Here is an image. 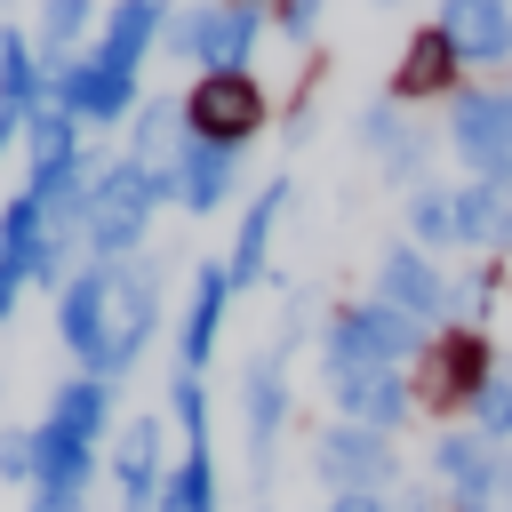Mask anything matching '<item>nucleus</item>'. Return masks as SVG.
I'll return each mask as SVG.
<instances>
[{"mask_svg": "<svg viewBox=\"0 0 512 512\" xmlns=\"http://www.w3.org/2000/svg\"><path fill=\"white\" fill-rule=\"evenodd\" d=\"M168 320V296H160V264L152 256H120V264H80L56 296V344L72 352L80 376L96 384H128L136 360L152 352Z\"/></svg>", "mask_w": 512, "mask_h": 512, "instance_id": "f257e3e1", "label": "nucleus"}, {"mask_svg": "<svg viewBox=\"0 0 512 512\" xmlns=\"http://www.w3.org/2000/svg\"><path fill=\"white\" fill-rule=\"evenodd\" d=\"M168 200V168L136 160V152H112L104 176H96V200H88V224H80V248L88 264H120V256H144V232Z\"/></svg>", "mask_w": 512, "mask_h": 512, "instance_id": "f03ea898", "label": "nucleus"}, {"mask_svg": "<svg viewBox=\"0 0 512 512\" xmlns=\"http://www.w3.org/2000/svg\"><path fill=\"white\" fill-rule=\"evenodd\" d=\"M296 344H304V328L288 320V328H280V336L240 368V440H248V488H256V504H248V512H272V496H264V488H272L280 432H288V408H296V400H288V352H296Z\"/></svg>", "mask_w": 512, "mask_h": 512, "instance_id": "7ed1b4c3", "label": "nucleus"}, {"mask_svg": "<svg viewBox=\"0 0 512 512\" xmlns=\"http://www.w3.org/2000/svg\"><path fill=\"white\" fill-rule=\"evenodd\" d=\"M320 368H336V360H368V368H416L424 360V344H432V328H416L408 312H392V304H376V296H360V304H336L328 320H320Z\"/></svg>", "mask_w": 512, "mask_h": 512, "instance_id": "20e7f679", "label": "nucleus"}, {"mask_svg": "<svg viewBox=\"0 0 512 512\" xmlns=\"http://www.w3.org/2000/svg\"><path fill=\"white\" fill-rule=\"evenodd\" d=\"M168 424H176V472L160 512H224L216 488V440H208V376H168Z\"/></svg>", "mask_w": 512, "mask_h": 512, "instance_id": "39448f33", "label": "nucleus"}, {"mask_svg": "<svg viewBox=\"0 0 512 512\" xmlns=\"http://www.w3.org/2000/svg\"><path fill=\"white\" fill-rule=\"evenodd\" d=\"M440 144L472 168V184H504L512 192V88H456L448 96V128H440Z\"/></svg>", "mask_w": 512, "mask_h": 512, "instance_id": "423d86ee", "label": "nucleus"}, {"mask_svg": "<svg viewBox=\"0 0 512 512\" xmlns=\"http://www.w3.org/2000/svg\"><path fill=\"white\" fill-rule=\"evenodd\" d=\"M264 128H272V96H264L256 72H200L184 88V136H208V144L248 152Z\"/></svg>", "mask_w": 512, "mask_h": 512, "instance_id": "0eeeda50", "label": "nucleus"}, {"mask_svg": "<svg viewBox=\"0 0 512 512\" xmlns=\"http://www.w3.org/2000/svg\"><path fill=\"white\" fill-rule=\"evenodd\" d=\"M104 472H112V496H120V512H160V496H168V472H176V424H168L160 408L128 416V424L112 432V448H104Z\"/></svg>", "mask_w": 512, "mask_h": 512, "instance_id": "6e6552de", "label": "nucleus"}, {"mask_svg": "<svg viewBox=\"0 0 512 512\" xmlns=\"http://www.w3.org/2000/svg\"><path fill=\"white\" fill-rule=\"evenodd\" d=\"M504 360L488 352V328H432L424 360H416V408H440V416H464L472 392L496 376Z\"/></svg>", "mask_w": 512, "mask_h": 512, "instance_id": "1a4fd4ad", "label": "nucleus"}, {"mask_svg": "<svg viewBox=\"0 0 512 512\" xmlns=\"http://www.w3.org/2000/svg\"><path fill=\"white\" fill-rule=\"evenodd\" d=\"M312 472H320L328 496H384L400 480V448H392V432H368V424L328 416L320 440H312Z\"/></svg>", "mask_w": 512, "mask_h": 512, "instance_id": "9d476101", "label": "nucleus"}, {"mask_svg": "<svg viewBox=\"0 0 512 512\" xmlns=\"http://www.w3.org/2000/svg\"><path fill=\"white\" fill-rule=\"evenodd\" d=\"M320 384H328V400H336V416H344V424H368V432H400V424L416 416V384H408V368L336 360V368H320Z\"/></svg>", "mask_w": 512, "mask_h": 512, "instance_id": "9b49d317", "label": "nucleus"}, {"mask_svg": "<svg viewBox=\"0 0 512 512\" xmlns=\"http://www.w3.org/2000/svg\"><path fill=\"white\" fill-rule=\"evenodd\" d=\"M240 160H248V152H232V144L176 136V152L160 160V168H168V200H176L184 216H224V200L240 192Z\"/></svg>", "mask_w": 512, "mask_h": 512, "instance_id": "f8f14e48", "label": "nucleus"}, {"mask_svg": "<svg viewBox=\"0 0 512 512\" xmlns=\"http://www.w3.org/2000/svg\"><path fill=\"white\" fill-rule=\"evenodd\" d=\"M376 304L408 312L416 328H448V272H440V256H424L416 240H392L376 256Z\"/></svg>", "mask_w": 512, "mask_h": 512, "instance_id": "ddd939ff", "label": "nucleus"}, {"mask_svg": "<svg viewBox=\"0 0 512 512\" xmlns=\"http://www.w3.org/2000/svg\"><path fill=\"white\" fill-rule=\"evenodd\" d=\"M224 312H232V280H224V256H208V264H192V296L176 320V368L184 376H208V360L224 344Z\"/></svg>", "mask_w": 512, "mask_h": 512, "instance_id": "4468645a", "label": "nucleus"}, {"mask_svg": "<svg viewBox=\"0 0 512 512\" xmlns=\"http://www.w3.org/2000/svg\"><path fill=\"white\" fill-rule=\"evenodd\" d=\"M432 24L448 32V48H456L464 72H496V64H512V0H440Z\"/></svg>", "mask_w": 512, "mask_h": 512, "instance_id": "2eb2a0df", "label": "nucleus"}, {"mask_svg": "<svg viewBox=\"0 0 512 512\" xmlns=\"http://www.w3.org/2000/svg\"><path fill=\"white\" fill-rule=\"evenodd\" d=\"M456 88H464V64H456L448 32H440V24H416V32L400 40V64H392L384 96L408 112V104H424V96H456Z\"/></svg>", "mask_w": 512, "mask_h": 512, "instance_id": "dca6fc26", "label": "nucleus"}, {"mask_svg": "<svg viewBox=\"0 0 512 512\" xmlns=\"http://www.w3.org/2000/svg\"><path fill=\"white\" fill-rule=\"evenodd\" d=\"M56 104H64L80 128H112V120H136L144 88H136L128 72H104L96 56H72V64L56 72Z\"/></svg>", "mask_w": 512, "mask_h": 512, "instance_id": "f3484780", "label": "nucleus"}, {"mask_svg": "<svg viewBox=\"0 0 512 512\" xmlns=\"http://www.w3.org/2000/svg\"><path fill=\"white\" fill-rule=\"evenodd\" d=\"M288 200H296V184H288V176H272L264 192H248V208H240V224H232V256H224L232 296H240V288H256V280L272 272V232H280Z\"/></svg>", "mask_w": 512, "mask_h": 512, "instance_id": "a211bd4d", "label": "nucleus"}, {"mask_svg": "<svg viewBox=\"0 0 512 512\" xmlns=\"http://www.w3.org/2000/svg\"><path fill=\"white\" fill-rule=\"evenodd\" d=\"M160 32H168V0H112L104 24H96V40H88V56L104 72H128L136 80V64L160 48Z\"/></svg>", "mask_w": 512, "mask_h": 512, "instance_id": "6ab92c4d", "label": "nucleus"}, {"mask_svg": "<svg viewBox=\"0 0 512 512\" xmlns=\"http://www.w3.org/2000/svg\"><path fill=\"white\" fill-rule=\"evenodd\" d=\"M272 8L248 0H208L200 16V72H256V40H264Z\"/></svg>", "mask_w": 512, "mask_h": 512, "instance_id": "aec40b11", "label": "nucleus"}, {"mask_svg": "<svg viewBox=\"0 0 512 512\" xmlns=\"http://www.w3.org/2000/svg\"><path fill=\"white\" fill-rule=\"evenodd\" d=\"M112 400H120V384H96V376H64L56 392H48V408H40V424H56V432H72V440H88V448H112Z\"/></svg>", "mask_w": 512, "mask_h": 512, "instance_id": "412c9836", "label": "nucleus"}, {"mask_svg": "<svg viewBox=\"0 0 512 512\" xmlns=\"http://www.w3.org/2000/svg\"><path fill=\"white\" fill-rule=\"evenodd\" d=\"M456 248H472V256H488V264H504L512 256V192L504 184H456Z\"/></svg>", "mask_w": 512, "mask_h": 512, "instance_id": "4be33fe9", "label": "nucleus"}, {"mask_svg": "<svg viewBox=\"0 0 512 512\" xmlns=\"http://www.w3.org/2000/svg\"><path fill=\"white\" fill-rule=\"evenodd\" d=\"M96 0H32V56H48V64H72V56H88V40H96Z\"/></svg>", "mask_w": 512, "mask_h": 512, "instance_id": "5701e85b", "label": "nucleus"}, {"mask_svg": "<svg viewBox=\"0 0 512 512\" xmlns=\"http://www.w3.org/2000/svg\"><path fill=\"white\" fill-rule=\"evenodd\" d=\"M88 144H80V120L64 112V104H48V112H24V184L32 176H56L64 160H80Z\"/></svg>", "mask_w": 512, "mask_h": 512, "instance_id": "b1692460", "label": "nucleus"}, {"mask_svg": "<svg viewBox=\"0 0 512 512\" xmlns=\"http://www.w3.org/2000/svg\"><path fill=\"white\" fill-rule=\"evenodd\" d=\"M488 472H496V448H488L472 424H456V432H440V440H432V480H440L448 496H456V488H480Z\"/></svg>", "mask_w": 512, "mask_h": 512, "instance_id": "393cba45", "label": "nucleus"}, {"mask_svg": "<svg viewBox=\"0 0 512 512\" xmlns=\"http://www.w3.org/2000/svg\"><path fill=\"white\" fill-rule=\"evenodd\" d=\"M408 240H416L424 256L456 248V184H424V192H408Z\"/></svg>", "mask_w": 512, "mask_h": 512, "instance_id": "a878e982", "label": "nucleus"}, {"mask_svg": "<svg viewBox=\"0 0 512 512\" xmlns=\"http://www.w3.org/2000/svg\"><path fill=\"white\" fill-rule=\"evenodd\" d=\"M464 424L488 440V448H512V368H496L480 392H472V408H464Z\"/></svg>", "mask_w": 512, "mask_h": 512, "instance_id": "bb28decb", "label": "nucleus"}, {"mask_svg": "<svg viewBox=\"0 0 512 512\" xmlns=\"http://www.w3.org/2000/svg\"><path fill=\"white\" fill-rule=\"evenodd\" d=\"M408 128H416V120H408V112H400L392 96H376V104H360V112H352V144H360L368 160H384V152H392V144H400Z\"/></svg>", "mask_w": 512, "mask_h": 512, "instance_id": "cd10ccee", "label": "nucleus"}, {"mask_svg": "<svg viewBox=\"0 0 512 512\" xmlns=\"http://www.w3.org/2000/svg\"><path fill=\"white\" fill-rule=\"evenodd\" d=\"M200 16H208V0L168 8V32H160V56H168V64H200Z\"/></svg>", "mask_w": 512, "mask_h": 512, "instance_id": "c85d7f7f", "label": "nucleus"}, {"mask_svg": "<svg viewBox=\"0 0 512 512\" xmlns=\"http://www.w3.org/2000/svg\"><path fill=\"white\" fill-rule=\"evenodd\" d=\"M0 480L32 488V424H0Z\"/></svg>", "mask_w": 512, "mask_h": 512, "instance_id": "c756f323", "label": "nucleus"}, {"mask_svg": "<svg viewBox=\"0 0 512 512\" xmlns=\"http://www.w3.org/2000/svg\"><path fill=\"white\" fill-rule=\"evenodd\" d=\"M272 24H280L296 48H312V32H320V0H272Z\"/></svg>", "mask_w": 512, "mask_h": 512, "instance_id": "7c9ffc66", "label": "nucleus"}, {"mask_svg": "<svg viewBox=\"0 0 512 512\" xmlns=\"http://www.w3.org/2000/svg\"><path fill=\"white\" fill-rule=\"evenodd\" d=\"M24 288H32V272H24V264H8V256H0V328H8V320H16V304H24Z\"/></svg>", "mask_w": 512, "mask_h": 512, "instance_id": "2f4dec72", "label": "nucleus"}, {"mask_svg": "<svg viewBox=\"0 0 512 512\" xmlns=\"http://www.w3.org/2000/svg\"><path fill=\"white\" fill-rule=\"evenodd\" d=\"M8 144H24V112L0 96V160H8Z\"/></svg>", "mask_w": 512, "mask_h": 512, "instance_id": "473e14b6", "label": "nucleus"}, {"mask_svg": "<svg viewBox=\"0 0 512 512\" xmlns=\"http://www.w3.org/2000/svg\"><path fill=\"white\" fill-rule=\"evenodd\" d=\"M328 512H392L384 496H328Z\"/></svg>", "mask_w": 512, "mask_h": 512, "instance_id": "72a5a7b5", "label": "nucleus"}, {"mask_svg": "<svg viewBox=\"0 0 512 512\" xmlns=\"http://www.w3.org/2000/svg\"><path fill=\"white\" fill-rule=\"evenodd\" d=\"M400 512H432V504H424V496H408V504H400Z\"/></svg>", "mask_w": 512, "mask_h": 512, "instance_id": "f704fd0d", "label": "nucleus"}, {"mask_svg": "<svg viewBox=\"0 0 512 512\" xmlns=\"http://www.w3.org/2000/svg\"><path fill=\"white\" fill-rule=\"evenodd\" d=\"M248 8H264V0H248Z\"/></svg>", "mask_w": 512, "mask_h": 512, "instance_id": "c9c22d12", "label": "nucleus"}, {"mask_svg": "<svg viewBox=\"0 0 512 512\" xmlns=\"http://www.w3.org/2000/svg\"><path fill=\"white\" fill-rule=\"evenodd\" d=\"M0 8H8V0H0Z\"/></svg>", "mask_w": 512, "mask_h": 512, "instance_id": "e433bc0d", "label": "nucleus"}]
</instances>
